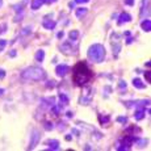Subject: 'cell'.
I'll use <instances>...</instances> for the list:
<instances>
[{
    "label": "cell",
    "instance_id": "6da1fadb",
    "mask_svg": "<svg viewBox=\"0 0 151 151\" xmlns=\"http://www.w3.org/2000/svg\"><path fill=\"white\" fill-rule=\"evenodd\" d=\"M92 79V72L84 62H79L74 67V83L82 87Z\"/></svg>",
    "mask_w": 151,
    "mask_h": 151
},
{
    "label": "cell",
    "instance_id": "7a4b0ae2",
    "mask_svg": "<svg viewBox=\"0 0 151 151\" xmlns=\"http://www.w3.org/2000/svg\"><path fill=\"white\" fill-rule=\"evenodd\" d=\"M22 78L24 79H28V80H42L46 78V74L45 71L38 67H30V68H27L24 72H22Z\"/></svg>",
    "mask_w": 151,
    "mask_h": 151
},
{
    "label": "cell",
    "instance_id": "3957f363",
    "mask_svg": "<svg viewBox=\"0 0 151 151\" xmlns=\"http://www.w3.org/2000/svg\"><path fill=\"white\" fill-rule=\"evenodd\" d=\"M88 57L91 58L93 62H103L104 57H105V49L101 45H93L89 47L88 50Z\"/></svg>",
    "mask_w": 151,
    "mask_h": 151
},
{
    "label": "cell",
    "instance_id": "277c9868",
    "mask_svg": "<svg viewBox=\"0 0 151 151\" xmlns=\"http://www.w3.org/2000/svg\"><path fill=\"white\" fill-rule=\"evenodd\" d=\"M134 142H137V138H135V135H126V137L122 139V143H121V146L117 147V150L118 151L130 150V147H132V145L134 143Z\"/></svg>",
    "mask_w": 151,
    "mask_h": 151
},
{
    "label": "cell",
    "instance_id": "5b68a950",
    "mask_svg": "<svg viewBox=\"0 0 151 151\" xmlns=\"http://www.w3.org/2000/svg\"><path fill=\"white\" fill-rule=\"evenodd\" d=\"M68 71H70V67L68 66H66V65H59L57 67V70H55V72H57L58 76H65Z\"/></svg>",
    "mask_w": 151,
    "mask_h": 151
},
{
    "label": "cell",
    "instance_id": "8992f818",
    "mask_svg": "<svg viewBox=\"0 0 151 151\" xmlns=\"http://www.w3.org/2000/svg\"><path fill=\"white\" fill-rule=\"evenodd\" d=\"M42 25H43V27H45L46 29H50V30H51V29L55 27V22H54V21H51V20L45 19V20H43V22H42Z\"/></svg>",
    "mask_w": 151,
    "mask_h": 151
},
{
    "label": "cell",
    "instance_id": "52a82bcc",
    "mask_svg": "<svg viewBox=\"0 0 151 151\" xmlns=\"http://www.w3.org/2000/svg\"><path fill=\"white\" fill-rule=\"evenodd\" d=\"M132 20V17L129 16L127 13H122L120 16V20H118V24H124V22H129Z\"/></svg>",
    "mask_w": 151,
    "mask_h": 151
},
{
    "label": "cell",
    "instance_id": "ba28073f",
    "mask_svg": "<svg viewBox=\"0 0 151 151\" xmlns=\"http://www.w3.org/2000/svg\"><path fill=\"white\" fill-rule=\"evenodd\" d=\"M134 117H135V120H142V118L145 117V110H143V108H139L137 112H135V114H134Z\"/></svg>",
    "mask_w": 151,
    "mask_h": 151
},
{
    "label": "cell",
    "instance_id": "9c48e42d",
    "mask_svg": "<svg viewBox=\"0 0 151 151\" xmlns=\"http://www.w3.org/2000/svg\"><path fill=\"white\" fill-rule=\"evenodd\" d=\"M142 29H143L145 32H150L151 30V21L150 20H145V21L142 22Z\"/></svg>",
    "mask_w": 151,
    "mask_h": 151
},
{
    "label": "cell",
    "instance_id": "30bf717a",
    "mask_svg": "<svg viewBox=\"0 0 151 151\" xmlns=\"http://www.w3.org/2000/svg\"><path fill=\"white\" fill-rule=\"evenodd\" d=\"M49 145H50V150H59V142L58 141H50Z\"/></svg>",
    "mask_w": 151,
    "mask_h": 151
},
{
    "label": "cell",
    "instance_id": "8fae6325",
    "mask_svg": "<svg viewBox=\"0 0 151 151\" xmlns=\"http://www.w3.org/2000/svg\"><path fill=\"white\" fill-rule=\"evenodd\" d=\"M59 100H60V106H62V105H67V104H68V99L66 97V95H63V93L59 95Z\"/></svg>",
    "mask_w": 151,
    "mask_h": 151
},
{
    "label": "cell",
    "instance_id": "7c38bea8",
    "mask_svg": "<svg viewBox=\"0 0 151 151\" xmlns=\"http://www.w3.org/2000/svg\"><path fill=\"white\" fill-rule=\"evenodd\" d=\"M43 58H45V51H42V50L37 51V54H36V59L38 60V62H42Z\"/></svg>",
    "mask_w": 151,
    "mask_h": 151
},
{
    "label": "cell",
    "instance_id": "4fadbf2b",
    "mask_svg": "<svg viewBox=\"0 0 151 151\" xmlns=\"http://www.w3.org/2000/svg\"><path fill=\"white\" fill-rule=\"evenodd\" d=\"M42 3H43V0H34L33 4H32V8H33V9H38L42 5Z\"/></svg>",
    "mask_w": 151,
    "mask_h": 151
},
{
    "label": "cell",
    "instance_id": "5bb4252c",
    "mask_svg": "<svg viewBox=\"0 0 151 151\" xmlns=\"http://www.w3.org/2000/svg\"><path fill=\"white\" fill-rule=\"evenodd\" d=\"M87 13V8H78L76 9V17H82Z\"/></svg>",
    "mask_w": 151,
    "mask_h": 151
},
{
    "label": "cell",
    "instance_id": "9a60e30c",
    "mask_svg": "<svg viewBox=\"0 0 151 151\" xmlns=\"http://www.w3.org/2000/svg\"><path fill=\"white\" fill-rule=\"evenodd\" d=\"M133 84H134V87H137V88H139V89L145 88V84L142 83L139 79H134V82H133Z\"/></svg>",
    "mask_w": 151,
    "mask_h": 151
},
{
    "label": "cell",
    "instance_id": "2e32d148",
    "mask_svg": "<svg viewBox=\"0 0 151 151\" xmlns=\"http://www.w3.org/2000/svg\"><path fill=\"white\" fill-rule=\"evenodd\" d=\"M78 36H79V33H78L76 30H72L71 33H70V40H71V41H75V40L78 38Z\"/></svg>",
    "mask_w": 151,
    "mask_h": 151
},
{
    "label": "cell",
    "instance_id": "e0dca14e",
    "mask_svg": "<svg viewBox=\"0 0 151 151\" xmlns=\"http://www.w3.org/2000/svg\"><path fill=\"white\" fill-rule=\"evenodd\" d=\"M99 120H100L101 124H104V122H108V121H109V117H103V116H100V117H99Z\"/></svg>",
    "mask_w": 151,
    "mask_h": 151
},
{
    "label": "cell",
    "instance_id": "ac0fdd59",
    "mask_svg": "<svg viewBox=\"0 0 151 151\" xmlns=\"http://www.w3.org/2000/svg\"><path fill=\"white\" fill-rule=\"evenodd\" d=\"M5 40H0V50H3V49H4V46H5Z\"/></svg>",
    "mask_w": 151,
    "mask_h": 151
},
{
    "label": "cell",
    "instance_id": "d6986e66",
    "mask_svg": "<svg viewBox=\"0 0 151 151\" xmlns=\"http://www.w3.org/2000/svg\"><path fill=\"white\" fill-rule=\"evenodd\" d=\"M145 76H146V79H147V83H150V79H151V75H150V71L145 72Z\"/></svg>",
    "mask_w": 151,
    "mask_h": 151
},
{
    "label": "cell",
    "instance_id": "ffe728a7",
    "mask_svg": "<svg viewBox=\"0 0 151 151\" xmlns=\"http://www.w3.org/2000/svg\"><path fill=\"white\" fill-rule=\"evenodd\" d=\"M45 129H46V130H50V129H53V125H51L50 122H46V124H45Z\"/></svg>",
    "mask_w": 151,
    "mask_h": 151
},
{
    "label": "cell",
    "instance_id": "44dd1931",
    "mask_svg": "<svg viewBox=\"0 0 151 151\" xmlns=\"http://www.w3.org/2000/svg\"><path fill=\"white\" fill-rule=\"evenodd\" d=\"M117 121H120V122H126L127 118H126V117H118V118H117Z\"/></svg>",
    "mask_w": 151,
    "mask_h": 151
},
{
    "label": "cell",
    "instance_id": "7402d4cb",
    "mask_svg": "<svg viewBox=\"0 0 151 151\" xmlns=\"http://www.w3.org/2000/svg\"><path fill=\"white\" fill-rule=\"evenodd\" d=\"M4 76H5V71L4 70H0V79H3Z\"/></svg>",
    "mask_w": 151,
    "mask_h": 151
},
{
    "label": "cell",
    "instance_id": "603a6c76",
    "mask_svg": "<svg viewBox=\"0 0 151 151\" xmlns=\"http://www.w3.org/2000/svg\"><path fill=\"white\" fill-rule=\"evenodd\" d=\"M125 3H126L127 5H133V3H134V0H125Z\"/></svg>",
    "mask_w": 151,
    "mask_h": 151
},
{
    "label": "cell",
    "instance_id": "cb8c5ba5",
    "mask_svg": "<svg viewBox=\"0 0 151 151\" xmlns=\"http://www.w3.org/2000/svg\"><path fill=\"white\" fill-rule=\"evenodd\" d=\"M54 1H57V0H43V3H47V4H51Z\"/></svg>",
    "mask_w": 151,
    "mask_h": 151
},
{
    "label": "cell",
    "instance_id": "d4e9b609",
    "mask_svg": "<svg viewBox=\"0 0 151 151\" xmlns=\"http://www.w3.org/2000/svg\"><path fill=\"white\" fill-rule=\"evenodd\" d=\"M5 28H7V25L4 24V25H3L1 28H0V33H4V29H5Z\"/></svg>",
    "mask_w": 151,
    "mask_h": 151
},
{
    "label": "cell",
    "instance_id": "484cf974",
    "mask_svg": "<svg viewBox=\"0 0 151 151\" xmlns=\"http://www.w3.org/2000/svg\"><path fill=\"white\" fill-rule=\"evenodd\" d=\"M76 3H88L89 0H75Z\"/></svg>",
    "mask_w": 151,
    "mask_h": 151
},
{
    "label": "cell",
    "instance_id": "4316f807",
    "mask_svg": "<svg viewBox=\"0 0 151 151\" xmlns=\"http://www.w3.org/2000/svg\"><path fill=\"white\" fill-rule=\"evenodd\" d=\"M63 37V32H60V33H58V38H62Z\"/></svg>",
    "mask_w": 151,
    "mask_h": 151
},
{
    "label": "cell",
    "instance_id": "83f0119b",
    "mask_svg": "<svg viewBox=\"0 0 151 151\" xmlns=\"http://www.w3.org/2000/svg\"><path fill=\"white\" fill-rule=\"evenodd\" d=\"M120 87H126V83H124V82H120Z\"/></svg>",
    "mask_w": 151,
    "mask_h": 151
},
{
    "label": "cell",
    "instance_id": "f1b7e54d",
    "mask_svg": "<svg viewBox=\"0 0 151 151\" xmlns=\"http://www.w3.org/2000/svg\"><path fill=\"white\" fill-rule=\"evenodd\" d=\"M133 42V38L132 37H129V38H127V43H132Z\"/></svg>",
    "mask_w": 151,
    "mask_h": 151
},
{
    "label": "cell",
    "instance_id": "f546056e",
    "mask_svg": "<svg viewBox=\"0 0 151 151\" xmlns=\"http://www.w3.org/2000/svg\"><path fill=\"white\" fill-rule=\"evenodd\" d=\"M3 92H4V89H0V95H1V93H3Z\"/></svg>",
    "mask_w": 151,
    "mask_h": 151
},
{
    "label": "cell",
    "instance_id": "4dcf8cb0",
    "mask_svg": "<svg viewBox=\"0 0 151 151\" xmlns=\"http://www.w3.org/2000/svg\"><path fill=\"white\" fill-rule=\"evenodd\" d=\"M0 4H1V0H0Z\"/></svg>",
    "mask_w": 151,
    "mask_h": 151
}]
</instances>
